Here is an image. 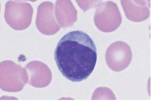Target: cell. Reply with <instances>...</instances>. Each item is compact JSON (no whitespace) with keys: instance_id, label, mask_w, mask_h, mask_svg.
Instances as JSON below:
<instances>
[{"instance_id":"1","label":"cell","mask_w":151,"mask_h":101,"mask_svg":"<svg viewBox=\"0 0 151 101\" xmlns=\"http://www.w3.org/2000/svg\"><path fill=\"white\" fill-rule=\"evenodd\" d=\"M55 59L63 75L73 82L89 77L97 61V52L93 40L80 30L70 31L58 42Z\"/></svg>"},{"instance_id":"2","label":"cell","mask_w":151,"mask_h":101,"mask_svg":"<svg viewBox=\"0 0 151 101\" xmlns=\"http://www.w3.org/2000/svg\"><path fill=\"white\" fill-rule=\"evenodd\" d=\"M28 82L26 69L11 60H5L0 65V87L8 92H18Z\"/></svg>"},{"instance_id":"3","label":"cell","mask_w":151,"mask_h":101,"mask_svg":"<svg viewBox=\"0 0 151 101\" xmlns=\"http://www.w3.org/2000/svg\"><path fill=\"white\" fill-rule=\"evenodd\" d=\"M33 12L32 6L27 2L9 1L5 4V21L14 30H24L30 26Z\"/></svg>"},{"instance_id":"4","label":"cell","mask_w":151,"mask_h":101,"mask_svg":"<svg viewBox=\"0 0 151 101\" xmlns=\"http://www.w3.org/2000/svg\"><path fill=\"white\" fill-rule=\"evenodd\" d=\"M94 21L96 28L104 32L117 30L122 22L117 4L112 1L101 2L96 6Z\"/></svg>"},{"instance_id":"5","label":"cell","mask_w":151,"mask_h":101,"mask_svg":"<svg viewBox=\"0 0 151 101\" xmlns=\"http://www.w3.org/2000/svg\"><path fill=\"white\" fill-rule=\"evenodd\" d=\"M132 57L129 46L121 41L115 42L110 45L105 56L108 66L114 72H120L127 68L132 62Z\"/></svg>"},{"instance_id":"6","label":"cell","mask_w":151,"mask_h":101,"mask_svg":"<svg viewBox=\"0 0 151 101\" xmlns=\"http://www.w3.org/2000/svg\"><path fill=\"white\" fill-rule=\"evenodd\" d=\"M54 11V4L49 1L42 3L38 8L36 24L43 34L52 36L60 30V26L55 19Z\"/></svg>"},{"instance_id":"7","label":"cell","mask_w":151,"mask_h":101,"mask_svg":"<svg viewBox=\"0 0 151 101\" xmlns=\"http://www.w3.org/2000/svg\"><path fill=\"white\" fill-rule=\"evenodd\" d=\"M28 83L36 88H44L50 85L52 80V74L47 65L40 61H32L26 66Z\"/></svg>"},{"instance_id":"8","label":"cell","mask_w":151,"mask_h":101,"mask_svg":"<svg viewBox=\"0 0 151 101\" xmlns=\"http://www.w3.org/2000/svg\"><path fill=\"white\" fill-rule=\"evenodd\" d=\"M121 4L127 18L130 21L142 22L150 15V1H122Z\"/></svg>"},{"instance_id":"9","label":"cell","mask_w":151,"mask_h":101,"mask_svg":"<svg viewBox=\"0 0 151 101\" xmlns=\"http://www.w3.org/2000/svg\"><path fill=\"white\" fill-rule=\"evenodd\" d=\"M55 14L60 26L63 28L72 27L78 20V11L70 1H57Z\"/></svg>"},{"instance_id":"10","label":"cell","mask_w":151,"mask_h":101,"mask_svg":"<svg viewBox=\"0 0 151 101\" xmlns=\"http://www.w3.org/2000/svg\"><path fill=\"white\" fill-rule=\"evenodd\" d=\"M114 94L109 88L107 87H99L96 88L92 95V100H116Z\"/></svg>"},{"instance_id":"11","label":"cell","mask_w":151,"mask_h":101,"mask_svg":"<svg viewBox=\"0 0 151 101\" xmlns=\"http://www.w3.org/2000/svg\"><path fill=\"white\" fill-rule=\"evenodd\" d=\"M101 1H77L76 2L78 3V5L84 12H86L89 9H90L92 6H97L99 3Z\"/></svg>"}]
</instances>
